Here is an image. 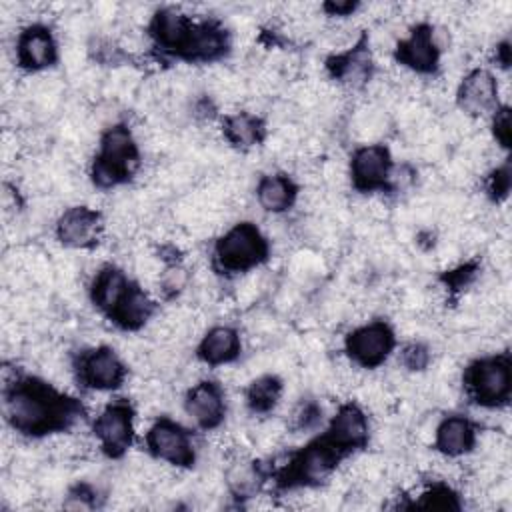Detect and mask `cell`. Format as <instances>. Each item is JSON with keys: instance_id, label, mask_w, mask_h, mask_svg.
I'll use <instances>...</instances> for the list:
<instances>
[{"instance_id": "obj_1", "label": "cell", "mask_w": 512, "mask_h": 512, "mask_svg": "<svg viewBox=\"0 0 512 512\" xmlns=\"http://www.w3.org/2000/svg\"><path fill=\"white\" fill-rule=\"evenodd\" d=\"M4 412L16 432L42 436L68 428L82 408L38 378H18L4 390Z\"/></svg>"}, {"instance_id": "obj_29", "label": "cell", "mask_w": 512, "mask_h": 512, "mask_svg": "<svg viewBox=\"0 0 512 512\" xmlns=\"http://www.w3.org/2000/svg\"><path fill=\"white\" fill-rule=\"evenodd\" d=\"M400 360L408 370H424L430 362V352L424 344L420 342H410L402 348Z\"/></svg>"}, {"instance_id": "obj_27", "label": "cell", "mask_w": 512, "mask_h": 512, "mask_svg": "<svg viewBox=\"0 0 512 512\" xmlns=\"http://www.w3.org/2000/svg\"><path fill=\"white\" fill-rule=\"evenodd\" d=\"M258 480H260V472H258L256 464H238V466H234V468L230 470V474H228V484H230V488H232L236 494H240V496H244V494L256 490Z\"/></svg>"}, {"instance_id": "obj_3", "label": "cell", "mask_w": 512, "mask_h": 512, "mask_svg": "<svg viewBox=\"0 0 512 512\" xmlns=\"http://www.w3.org/2000/svg\"><path fill=\"white\" fill-rule=\"evenodd\" d=\"M464 386L470 398L486 408L508 402L512 390V364L508 354L474 360L464 372Z\"/></svg>"}, {"instance_id": "obj_31", "label": "cell", "mask_w": 512, "mask_h": 512, "mask_svg": "<svg viewBox=\"0 0 512 512\" xmlns=\"http://www.w3.org/2000/svg\"><path fill=\"white\" fill-rule=\"evenodd\" d=\"M322 420V408L316 402H302L294 412V428L310 430Z\"/></svg>"}, {"instance_id": "obj_18", "label": "cell", "mask_w": 512, "mask_h": 512, "mask_svg": "<svg viewBox=\"0 0 512 512\" xmlns=\"http://www.w3.org/2000/svg\"><path fill=\"white\" fill-rule=\"evenodd\" d=\"M228 46V34L220 24L210 20L194 22L180 58L192 62L216 60L228 50Z\"/></svg>"}, {"instance_id": "obj_14", "label": "cell", "mask_w": 512, "mask_h": 512, "mask_svg": "<svg viewBox=\"0 0 512 512\" xmlns=\"http://www.w3.org/2000/svg\"><path fill=\"white\" fill-rule=\"evenodd\" d=\"M58 58L56 40L44 24L26 26L16 40V60L24 70H44Z\"/></svg>"}, {"instance_id": "obj_16", "label": "cell", "mask_w": 512, "mask_h": 512, "mask_svg": "<svg viewBox=\"0 0 512 512\" xmlns=\"http://www.w3.org/2000/svg\"><path fill=\"white\" fill-rule=\"evenodd\" d=\"M458 106L470 114L480 116L498 106V84L492 72L484 68H476L468 72L456 92Z\"/></svg>"}, {"instance_id": "obj_12", "label": "cell", "mask_w": 512, "mask_h": 512, "mask_svg": "<svg viewBox=\"0 0 512 512\" xmlns=\"http://www.w3.org/2000/svg\"><path fill=\"white\" fill-rule=\"evenodd\" d=\"M102 216L88 206H72L64 210L56 222V236L64 246L90 248L98 242Z\"/></svg>"}, {"instance_id": "obj_10", "label": "cell", "mask_w": 512, "mask_h": 512, "mask_svg": "<svg viewBox=\"0 0 512 512\" xmlns=\"http://www.w3.org/2000/svg\"><path fill=\"white\" fill-rule=\"evenodd\" d=\"M396 60L418 74L436 72L440 62V46L436 42L434 28L426 22L416 24L412 32L398 42Z\"/></svg>"}, {"instance_id": "obj_13", "label": "cell", "mask_w": 512, "mask_h": 512, "mask_svg": "<svg viewBox=\"0 0 512 512\" xmlns=\"http://www.w3.org/2000/svg\"><path fill=\"white\" fill-rule=\"evenodd\" d=\"M186 414L204 430H212L222 424L226 414V402L222 388L212 380L194 384L184 398Z\"/></svg>"}, {"instance_id": "obj_8", "label": "cell", "mask_w": 512, "mask_h": 512, "mask_svg": "<svg viewBox=\"0 0 512 512\" xmlns=\"http://www.w3.org/2000/svg\"><path fill=\"white\" fill-rule=\"evenodd\" d=\"M394 342L392 328L382 320H374L348 334L346 352L362 368H376L388 358Z\"/></svg>"}, {"instance_id": "obj_6", "label": "cell", "mask_w": 512, "mask_h": 512, "mask_svg": "<svg viewBox=\"0 0 512 512\" xmlns=\"http://www.w3.org/2000/svg\"><path fill=\"white\" fill-rule=\"evenodd\" d=\"M94 434L108 456H122L130 448L134 438L132 406L126 400H116L108 404L94 422Z\"/></svg>"}, {"instance_id": "obj_25", "label": "cell", "mask_w": 512, "mask_h": 512, "mask_svg": "<svg viewBox=\"0 0 512 512\" xmlns=\"http://www.w3.org/2000/svg\"><path fill=\"white\" fill-rule=\"evenodd\" d=\"M224 136L238 148H252L264 138V124L258 116L248 112L232 114L224 120Z\"/></svg>"}, {"instance_id": "obj_4", "label": "cell", "mask_w": 512, "mask_h": 512, "mask_svg": "<svg viewBox=\"0 0 512 512\" xmlns=\"http://www.w3.org/2000/svg\"><path fill=\"white\" fill-rule=\"evenodd\" d=\"M268 258V240L250 222L232 226L216 240L214 262L226 272H244Z\"/></svg>"}, {"instance_id": "obj_17", "label": "cell", "mask_w": 512, "mask_h": 512, "mask_svg": "<svg viewBox=\"0 0 512 512\" xmlns=\"http://www.w3.org/2000/svg\"><path fill=\"white\" fill-rule=\"evenodd\" d=\"M192 24L194 20H190L186 14L174 8H160L148 24V34L160 50L180 56L188 42Z\"/></svg>"}, {"instance_id": "obj_26", "label": "cell", "mask_w": 512, "mask_h": 512, "mask_svg": "<svg viewBox=\"0 0 512 512\" xmlns=\"http://www.w3.org/2000/svg\"><path fill=\"white\" fill-rule=\"evenodd\" d=\"M282 394V382L274 374H264L254 378L246 388V404L252 412H270Z\"/></svg>"}, {"instance_id": "obj_34", "label": "cell", "mask_w": 512, "mask_h": 512, "mask_svg": "<svg viewBox=\"0 0 512 512\" xmlns=\"http://www.w3.org/2000/svg\"><path fill=\"white\" fill-rule=\"evenodd\" d=\"M496 54H498V60L502 62V66H508V62H510V44H508V42H502V44L496 48Z\"/></svg>"}, {"instance_id": "obj_22", "label": "cell", "mask_w": 512, "mask_h": 512, "mask_svg": "<svg viewBox=\"0 0 512 512\" xmlns=\"http://www.w3.org/2000/svg\"><path fill=\"white\" fill-rule=\"evenodd\" d=\"M240 354V336L232 326L210 328L198 344V358L210 366L228 364Z\"/></svg>"}, {"instance_id": "obj_11", "label": "cell", "mask_w": 512, "mask_h": 512, "mask_svg": "<svg viewBox=\"0 0 512 512\" xmlns=\"http://www.w3.org/2000/svg\"><path fill=\"white\" fill-rule=\"evenodd\" d=\"M392 170V158L386 146L366 144L352 154L350 176L352 184L360 192L382 190L388 184Z\"/></svg>"}, {"instance_id": "obj_21", "label": "cell", "mask_w": 512, "mask_h": 512, "mask_svg": "<svg viewBox=\"0 0 512 512\" xmlns=\"http://www.w3.org/2000/svg\"><path fill=\"white\" fill-rule=\"evenodd\" d=\"M130 284L132 282L126 278V274L122 270H118L114 266H104L92 282L90 298H92L94 306L110 318V314L118 308V304L126 296Z\"/></svg>"}, {"instance_id": "obj_15", "label": "cell", "mask_w": 512, "mask_h": 512, "mask_svg": "<svg viewBox=\"0 0 512 512\" xmlns=\"http://www.w3.org/2000/svg\"><path fill=\"white\" fill-rule=\"evenodd\" d=\"M342 454L364 448L368 444V420L360 406L342 404L332 416L324 434Z\"/></svg>"}, {"instance_id": "obj_28", "label": "cell", "mask_w": 512, "mask_h": 512, "mask_svg": "<svg viewBox=\"0 0 512 512\" xmlns=\"http://www.w3.org/2000/svg\"><path fill=\"white\" fill-rule=\"evenodd\" d=\"M416 506L420 508H442V510H458L460 504L456 500V494L442 484L432 486L430 490H426L422 494V502H418Z\"/></svg>"}, {"instance_id": "obj_33", "label": "cell", "mask_w": 512, "mask_h": 512, "mask_svg": "<svg viewBox=\"0 0 512 512\" xmlns=\"http://www.w3.org/2000/svg\"><path fill=\"white\" fill-rule=\"evenodd\" d=\"M358 2H352V0H330L322 6V10L328 14V16H350L358 10Z\"/></svg>"}, {"instance_id": "obj_2", "label": "cell", "mask_w": 512, "mask_h": 512, "mask_svg": "<svg viewBox=\"0 0 512 512\" xmlns=\"http://www.w3.org/2000/svg\"><path fill=\"white\" fill-rule=\"evenodd\" d=\"M140 152L132 132L124 124L110 126L100 138V152L92 164V180L98 188L118 186L134 176Z\"/></svg>"}, {"instance_id": "obj_7", "label": "cell", "mask_w": 512, "mask_h": 512, "mask_svg": "<svg viewBox=\"0 0 512 512\" xmlns=\"http://www.w3.org/2000/svg\"><path fill=\"white\" fill-rule=\"evenodd\" d=\"M146 446L154 458L174 466H192L196 458L188 430L170 418H160L150 426Z\"/></svg>"}, {"instance_id": "obj_30", "label": "cell", "mask_w": 512, "mask_h": 512, "mask_svg": "<svg viewBox=\"0 0 512 512\" xmlns=\"http://www.w3.org/2000/svg\"><path fill=\"white\" fill-rule=\"evenodd\" d=\"M492 132L502 148H510V108L508 106L494 108Z\"/></svg>"}, {"instance_id": "obj_9", "label": "cell", "mask_w": 512, "mask_h": 512, "mask_svg": "<svg viewBox=\"0 0 512 512\" xmlns=\"http://www.w3.org/2000/svg\"><path fill=\"white\" fill-rule=\"evenodd\" d=\"M78 380L92 390H114L122 384L126 368L108 346H98L80 354L76 362Z\"/></svg>"}, {"instance_id": "obj_20", "label": "cell", "mask_w": 512, "mask_h": 512, "mask_svg": "<svg viewBox=\"0 0 512 512\" xmlns=\"http://www.w3.org/2000/svg\"><path fill=\"white\" fill-rule=\"evenodd\" d=\"M476 442V428L464 416H448L436 428L434 446L444 456H462L474 448Z\"/></svg>"}, {"instance_id": "obj_5", "label": "cell", "mask_w": 512, "mask_h": 512, "mask_svg": "<svg viewBox=\"0 0 512 512\" xmlns=\"http://www.w3.org/2000/svg\"><path fill=\"white\" fill-rule=\"evenodd\" d=\"M342 456L344 454L326 436H322L292 454L290 462L280 472V484L288 488L320 484L336 468Z\"/></svg>"}, {"instance_id": "obj_23", "label": "cell", "mask_w": 512, "mask_h": 512, "mask_svg": "<svg viewBox=\"0 0 512 512\" xmlns=\"http://www.w3.org/2000/svg\"><path fill=\"white\" fill-rule=\"evenodd\" d=\"M298 188L286 174H266L256 186V198L266 212H284L296 200Z\"/></svg>"}, {"instance_id": "obj_24", "label": "cell", "mask_w": 512, "mask_h": 512, "mask_svg": "<svg viewBox=\"0 0 512 512\" xmlns=\"http://www.w3.org/2000/svg\"><path fill=\"white\" fill-rule=\"evenodd\" d=\"M152 312H154V302L138 284L132 282L126 296L118 304V308L110 314V320L124 330H138L140 326L146 324Z\"/></svg>"}, {"instance_id": "obj_19", "label": "cell", "mask_w": 512, "mask_h": 512, "mask_svg": "<svg viewBox=\"0 0 512 512\" xmlns=\"http://www.w3.org/2000/svg\"><path fill=\"white\" fill-rule=\"evenodd\" d=\"M326 66L336 80L350 86H362L372 74V56L368 50V40L360 38L346 52L328 58Z\"/></svg>"}, {"instance_id": "obj_32", "label": "cell", "mask_w": 512, "mask_h": 512, "mask_svg": "<svg viewBox=\"0 0 512 512\" xmlns=\"http://www.w3.org/2000/svg\"><path fill=\"white\" fill-rule=\"evenodd\" d=\"M508 190H510V164L504 162L490 176V192L496 200H500L508 196Z\"/></svg>"}]
</instances>
